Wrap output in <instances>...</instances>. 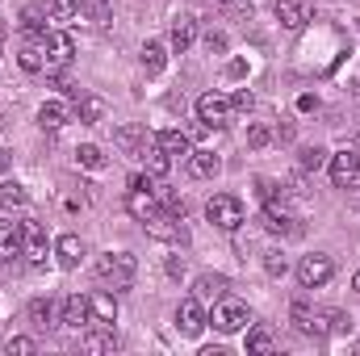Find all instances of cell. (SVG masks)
<instances>
[{
  "mask_svg": "<svg viewBox=\"0 0 360 356\" xmlns=\"http://www.w3.org/2000/svg\"><path fill=\"white\" fill-rule=\"evenodd\" d=\"M17 63H21V72H30V76L46 72V38H30V42L17 51Z\"/></svg>",
  "mask_w": 360,
  "mask_h": 356,
  "instance_id": "cell-14",
  "label": "cell"
},
{
  "mask_svg": "<svg viewBox=\"0 0 360 356\" xmlns=\"http://www.w3.org/2000/svg\"><path fill=\"white\" fill-rule=\"evenodd\" d=\"M222 293H226V276H218V272H201L193 281V298H201V302H218Z\"/></svg>",
  "mask_w": 360,
  "mask_h": 356,
  "instance_id": "cell-21",
  "label": "cell"
},
{
  "mask_svg": "<svg viewBox=\"0 0 360 356\" xmlns=\"http://www.w3.org/2000/svg\"><path fill=\"white\" fill-rule=\"evenodd\" d=\"M130 189H155V184H151V177L139 172V177H130Z\"/></svg>",
  "mask_w": 360,
  "mask_h": 356,
  "instance_id": "cell-43",
  "label": "cell"
},
{
  "mask_svg": "<svg viewBox=\"0 0 360 356\" xmlns=\"http://www.w3.org/2000/svg\"><path fill=\"white\" fill-rule=\"evenodd\" d=\"M96 276L105 285H113V289H130L134 276H139V256H130V252H105L96 260Z\"/></svg>",
  "mask_w": 360,
  "mask_h": 356,
  "instance_id": "cell-2",
  "label": "cell"
},
{
  "mask_svg": "<svg viewBox=\"0 0 360 356\" xmlns=\"http://www.w3.org/2000/svg\"><path fill=\"white\" fill-rule=\"evenodd\" d=\"M323 164H327V151H323V147H306V151H302V168H306V172H319Z\"/></svg>",
  "mask_w": 360,
  "mask_h": 356,
  "instance_id": "cell-37",
  "label": "cell"
},
{
  "mask_svg": "<svg viewBox=\"0 0 360 356\" xmlns=\"http://www.w3.org/2000/svg\"><path fill=\"white\" fill-rule=\"evenodd\" d=\"M218 168H222V164H218V155H214V151H193V155H188V172H193V177H214V172H218Z\"/></svg>",
  "mask_w": 360,
  "mask_h": 356,
  "instance_id": "cell-29",
  "label": "cell"
},
{
  "mask_svg": "<svg viewBox=\"0 0 360 356\" xmlns=\"http://www.w3.org/2000/svg\"><path fill=\"white\" fill-rule=\"evenodd\" d=\"M113 143L126 151V155H143V147H147V134H143V126H134V122H126V126H117V134H113Z\"/></svg>",
  "mask_w": 360,
  "mask_h": 356,
  "instance_id": "cell-19",
  "label": "cell"
},
{
  "mask_svg": "<svg viewBox=\"0 0 360 356\" xmlns=\"http://www.w3.org/2000/svg\"><path fill=\"white\" fill-rule=\"evenodd\" d=\"M25 201H30V193H25L17 180H4V184H0V205H4V210H21Z\"/></svg>",
  "mask_w": 360,
  "mask_h": 356,
  "instance_id": "cell-30",
  "label": "cell"
},
{
  "mask_svg": "<svg viewBox=\"0 0 360 356\" xmlns=\"http://www.w3.org/2000/svg\"><path fill=\"white\" fill-rule=\"evenodd\" d=\"M139 160H143V164H147V172H155V177H164V172L172 168V155H168V151H164L160 143H147Z\"/></svg>",
  "mask_w": 360,
  "mask_h": 356,
  "instance_id": "cell-27",
  "label": "cell"
},
{
  "mask_svg": "<svg viewBox=\"0 0 360 356\" xmlns=\"http://www.w3.org/2000/svg\"><path fill=\"white\" fill-rule=\"evenodd\" d=\"M13 252H21V222L0 218V256H13Z\"/></svg>",
  "mask_w": 360,
  "mask_h": 356,
  "instance_id": "cell-28",
  "label": "cell"
},
{
  "mask_svg": "<svg viewBox=\"0 0 360 356\" xmlns=\"http://www.w3.org/2000/svg\"><path fill=\"white\" fill-rule=\"evenodd\" d=\"M352 289H356V293H360V272H356V276H352Z\"/></svg>",
  "mask_w": 360,
  "mask_h": 356,
  "instance_id": "cell-46",
  "label": "cell"
},
{
  "mask_svg": "<svg viewBox=\"0 0 360 356\" xmlns=\"http://www.w3.org/2000/svg\"><path fill=\"white\" fill-rule=\"evenodd\" d=\"M272 348H276V340H272V331H269V327H252V331H248V352L269 356Z\"/></svg>",
  "mask_w": 360,
  "mask_h": 356,
  "instance_id": "cell-31",
  "label": "cell"
},
{
  "mask_svg": "<svg viewBox=\"0 0 360 356\" xmlns=\"http://www.w3.org/2000/svg\"><path fill=\"white\" fill-rule=\"evenodd\" d=\"M331 276H335L331 256H323V252H314V256H302V265H297V285H302V289H323Z\"/></svg>",
  "mask_w": 360,
  "mask_h": 356,
  "instance_id": "cell-8",
  "label": "cell"
},
{
  "mask_svg": "<svg viewBox=\"0 0 360 356\" xmlns=\"http://www.w3.org/2000/svg\"><path fill=\"white\" fill-rule=\"evenodd\" d=\"M155 143H160L172 160H188V155H193V143H188V134H180V130H164V134H155Z\"/></svg>",
  "mask_w": 360,
  "mask_h": 356,
  "instance_id": "cell-23",
  "label": "cell"
},
{
  "mask_svg": "<svg viewBox=\"0 0 360 356\" xmlns=\"http://www.w3.org/2000/svg\"><path fill=\"white\" fill-rule=\"evenodd\" d=\"M264 268H269V276H285V268H289V260H285L281 252H269V256H264Z\"/></svg>",
  "mask_w": 360,
  "mask_h": 356,
  "instance_id": "cell-40",
  "label": "cell"
},
{
  "mask_svg": "<svg viewBox=\"0 0 360 356\" xmlns=\"http://www.w3.org/2000/svg\"><path fill=\"white\" fill-rule=\"evenodd\" d=\"M126 210H130L139 222H147V218L160 210V193H155V189H130V193H126Z\"/></svg>",
  "mask_w": 360,
  "mask_h": 356,
  "instance_id": "cell-15",
  "label": "cell"
},
{
  "mask_svg": "<svg viewBox=\"0 0 360 356\" xmlns=\"http://www.w3.org/2000/svg\"><path fill=\"white\" fill-rule=\"evenodd\" d=\"M164 68H168V46L164 42H147L143 46V72L147 76H160Z\"/></svg>",
  "mask_w": 360,
  "mask_h": 356,
  "instance_id": "cell-26",
  "label": "cell"
},
{
  "mask_svg": "<svg viewBox=\"0 0 360 356\" xmlns=\"http://www.w3.org/2000/svg\"><path fill=\"white\" fill-rule=\"evenodd\" d=\"M252 323V310H248V302H239V298H218L214 302V310H210V327L214 331H222V336H235V331H243Z\"/></svg>",
  "mask_w": 360,
  "mask_h": 356,
  "instance_id": "cell-3",
  "label": "cell"
},
{
  "mask_svg": "<svg viewBox=\"0 0 360 356\" xmlns=\"http://www.w3.org/2000/svg\"><path fill=\"white\" fill-rule=\"evenodd\" d=\"M68 117H72V109H68L63 101H46V105L38 109V126H42V130H59V126H68Z\"/></svg>",
  "mask_w": 360,
  "mask_h": 356,
  "instance_id": "cell-22",
  "label": "cell"
},
{
  "mask_svg": "<svg viewBox=\"0 0 360 356\" xmlns=\"http://www.w3.org/2000/svg\"><path fill=\"white\" fill-rule=\"evenodd\" d=\"M327 168H331V184H335V189H360V151L356 147L335 151V155L327 160Z\"/></svg>",
  "mask_w": 360,
  "mask_h": 356,
  "instance_id": "cell-6",
  "label": "cell"
},
{
  "mask_svg": "<svg viewBox=\"0 0 360 356\" xmlns=\"http://www.w3.org/2000/svg\"><path fill=\"white\" fill-rule=\"evenodd\" d=\"M84 348H89V352H113V348H117V340H113V336H89V340H84Z\"/></svg>",
  "mask_w": 360,
  "mask_h": 356,
  "instance_id": "cell-39",
  "label": "cell"
},
{
  "mask_svg": "<svg viewBox=\"0 0 360 356\" xmlns=\"http://www.w3.org/2000/svg\"><path fill=\"white\" fill-rule=\"evenodd\" d=\"M289 319H293V327H297L302 336H314V340H323V336H331V331H348V327H352V319H348V314H340V310H323V306H310V302H293Z\"/></svg>",
  "mask_w": 360,
  "mask_h": 356,
  "instance_id": "cell-1",
  "label": "cell"
},
{
  "mask_svg": "<svg viewBox=\"0 0 360 356\" xmlns=\"http://www.w3.org/2000/svg\"><path fill=\"white\" fill-rule=\"evenodd\" d=\"M76 113H80V122H84V126H96V122L105 117V101H101V96H92V92H80V96H76Z\"/></svg>",
  "mask_w": 360,
  "mask_h": 356,
  "instance_id": "cell-25",
  "label": "cell"
},
{
  "mask_svg": "<svg viewBox=\"0 0 360 356\" xmlns=\"http://www.w3.org/2000/svg\"><path fill=\"white\" fill-rule=\"evenodd\" d=\"M310 17H314V4H310V0H276V21H281L289 34L306 30Z\"/></svg>",
  "mask_w": 360,
  "mask_h": 356,
  "instance_id": "cell-11",
  "label": "cell"
},
{
  "mask_svg": "<svg viewBox=\"0 0 360 356\" xmlns=\"http://www.w3.org/2000/svg\"><path fill=\"white\" fill-rule=\"evenodd\" d=\"M55 256H59L63 268H76L84 260V239H80V235H59V239H55Z\"/></svg>",
  "mask_w": 360,
  "mask_h": 356,
  "instance_id": "cell-20",
  "label": "cell"
},
{
  "mask_svg": "<svg viewBox=\"0 0 360 356\" xmlns=\"http://www.w3.org/2000/svg\"><path fill=\"white\" fill-rule=\"evenodd\" d=\"M143 227H147L151 239H164V243H184V239H188V231H184V214H172V210H155Z\"/></svg>",
  "mask_w": 360,
  "mask_h": 356,
  "instance_id": "cell-7",
  "label": "cell"
},
{
  "mask_svg": "<svg viewBox=\"0 0 360 356\" xmlns=\"http://www.w3.org/2000/svg\"><path fill=\"white\" fill-rule=\"evenodd\" d=\"M76 164H80V168H92V172H96V168H105V155H101V147L84 143V147L76 151Z\"/></svg>",
  "mask_w": 360,
  "mask_h": 356,
  "instance_id": "cell-34",
  "label": "cell"
},
{
  "mask_svg": "<svg viewBox=\"0 0 360 356\" xmlns=\"http://www.w3.org/2000/svg\"><path fill=\"white\" fill-rule=\"evenodd\" d=\"M89 314L96 327H113L117 323V298L113 293H89Z\"/></svg>",
  "mask_w": 360,
  "mask_h": 356,
  "instance_id": "cell-17",
  "label": "cell"
},
{
  "mask_svg": "<svg viewBox=\"0 0 360 356\" xmlns=\"http://www.w3.org/2000/svg\"><path fill=\"white\" fill-rule=\"evenodd\" d=\"M21 256L30 265H42L46 260V231L38 222H21Z\"/></svg>",
  "mask_w": 360,
  "mask_h": 356,
  "instance_id": "cell-13",
  "label": "cell"
},
{
  "mask_svg": "<svg viewBox=\"0 0 360 356\" xmlns=\"http://www.w3.org/2000/svg\"><path fill=\"white\" fill-rule=\"evenodd\" d=\"M46 17L72 21V17H80V0H46Z\"/></svg>",
  "mask_w": 360,
  "mask_h": 356,
  "instance_id": "cell-33",
  "label": "cell"
},
{
  "mask_svg": "<svg viewBox=\"0 0 360 356\" xmlns=\"http://www.w3.org/2000/svg\"><path fill=\"white\" fill-rule=\"evenodd\" d=\"M205 323H210V314L201 310V298H184V302L176 306V327L184 331V336H201Z\"/></svg>",
  "mask_w": 360,
  "mask_h": 356,
  "instance_id": "cell-12",
  "label": "cell"
},
{
  "mask_svg": "<svg viewBox=\"0 0 360 356\" xmlns=\"http://www.w3.org/2000/svg\"><path fill=\"white\" fill-rule=\"evenodd\" d=\"M231 105H235V109H243V113H248V109H252V105H256V96H252V92H248V89H239V92H235V96H231Z\"/></svg>",
  "mask_w": 360,
  "mask_h": 356,
  "instance_id": "cell-41",
  "label": "cell"
},
{
  "mask_svg": "<svg viewBox=\"0 0 360 356\" xmlns=\"http://www.w3.org/2000/svg\"><path fill=\"white\" fill-rule=\"evenodd\" d=\"M8 160H13V155H8V151H0V172L8 168Z\"/></svg>",
  "mask_w": 360,
  "mask_h": 356,
  "instance_id": "cell-45",
  "label": "cell"
},
{
  "mask_svg": "<svg viewBox=\"0 0 360 356\" xmlns=\"http://www.w3.org/2000/svg\"><path fill=\"white\" fill-rule=\"evenodd\" d=\"M269 143H272V130L264 122H252V126H248V147L260 151V147H269Z\"/></svg>",
  "mask_w": 360,
  "mask_h": 356,
  "instance_id": "cell-35",
  "label": "cell"
},
{
  "mask_svg": "<svg viewBox=\"0 0 360 356\" xmlns=\"http://www.w3.org/2000/svg\"><path fill=\"white\" fill-rule=\"evenodd\" d=\"M168 276H184V260L172 256V260H168Z\"/></svg>",
  "mask_w": 360,
  "mask_h": 356,
  "instance_id": "cell-44",
  "label": "cell"
},
{
  "mask_svg": "<svg viewBox=\"0 0 360 356\" xmlns=\"http://www.w3.org/2000/svg\"><path fill=\"white\" fill-rule=\"evenodd\" d=\"M352 147H356V151H360V134H356V143H352Z\"/></svg>",
  "mask_w": 360,
  "mask_h": 356,
  "instance_id": "cell-47",
  "label": "cell"
},
{
  "mask_svg": "<svg viewBox=\"0 0 360 356\" xmlns=\"http://www.w3.org/2000/svg\"><path fill=\"white\" fill-rule=\"evenodd\" d=\"M205 46L222 55V51H226V34H214V30H210V34H205Z\"/></svg>",
  "mask_w": 360,
  "mask_h": 356,
  "instance_id": "cell-42",
  "label": "cell"
},
{
  "mask_svg": "<svg viewBox=\"0 0 360 356\" xmlns=\"http://www.w3.org/2000/svg\"><path fill=\"white\" fill-rule=\"evenodd\" d=\"M0 126H4V122H0Z\"/></svg>",
  "mask_w": 360,
  "mask_h": 356,
  "instance_id": "cell-48",
  "label": "cell"
},
{
  "mask_svg": "<svg viewBox=\"0 0 360 356\" xmlns=\"http://www.w3.org/2000/svg\"><path fill=\"white\" fill-rule=\"evenodd\" d=\"M4 348H8V352H17V356H30V352H38V344H34L30 336H13V340H8Z\"/></svg>",
  "mask_w": 360,
  "mask_h": 356,
  "instance_id": "cell-38",
  "label": "cell"
},
{
  "mask_svg": "<svg viewBox=\"0 0 360 356\" xmlns=\"http://www.w3.org/2000/svg\"><path fill=\"white\" fill-rule=\"evenodd\" d=\"M264 227H269L272 235H285V239L302 235V218L285 205V197H269L264 201Z\"/></svg>",
  "mask_w": 360,
  "mask_h": 356,
  "instance_id": "cell-5",
  "label": "cell"
},
{
  "mask_svg": "<svg viewBox=\"0 0 360 356\" xmlns=\"http://www.w3.org/2000/svg\"><path fill=\"white\" fill-rule=\"evenodd\" d=\"M59 323H68V327H89L92 314H89V298H80V293H72V298H63V314H59Z\"/></svg>",
  "mask_w": 360,
  "mask_h": 356,
  "instance_id": "cell-18",
  "label": "cell"
},
{
  "mask_svg": "<svg viewBox=\"0 0 360 356\" xmlns=\"http://www.w3.org/2000/svg\"><path fill=\"white\" fill-rule=\"evenodd\" d=\"M231 113H235L231 96H222V92H205V96H197V117H201L210 130H222V126L231 122Z\"/></svg>",
  "mask_w": 360,
  "mask_h": 356,
  "instance_id": "cell-10",
  "label": "cell"
},
{
  "mask_svg": "<svg viewBox=\"0 0 360 356\" xmlns=\"http://www.w3.org/2000/svg\"><path fill=\"white\" fill-rule=\"evenodd\" d=\"M80 13H89L92 25H105V21H109V8H105V0H80Z\"/></svg>",
  "mask_w": 360,
  "mask_h": 356,
  "instance_id": "cell-36",
  "label": "cell"
},
{
  "mask_svg": "<svg viewBox=\"0 0 360 356\" xmlns=\"http://www.w3.org/2000/svg\"><path fill=\"white\" fill-rule=\"evenodd\" d=\"M25 314H30V323H34L38 331L55 327V302H51V298H34V302L25 306Z\"/></svg>",
  "mask_w": 360,
  "mask_h": 356,
  "instance_id": "cell-24",
  "label": "cell"
},
{
  "mask_svg": "<svg viewBox=\"0 0 360 356\" xmlns=\"http://www.w3.org/2000/svg\"><path fill=\"white\" fill-rule=\"evenodd\" d=\"M76 59V38L72 34H46V76L68 72Z\"/></svg>",
  "mask_w": 360,
  "mask_h": 356,
  "instance_id": "cell-9",
  "label": "cell"
},
{
  "mask_svg": "<svg viewBox=\"0 0 360 356\" xmlns=\"http://www.w3.org/2000/svg\"><path fill=\"white\" fill-rule=\"evenodd\" d=\"M193 42H197V17H193V13H176V17H172V51L184 55Z\"/></svg>",
  "mask_w": 360,
  "mask_h": 356,
  "instance_id": "cell-16",
  "label": "cell"
},
{
  "mask_svg": "<svg viewBox=\"0 0 360 356\" xmlns=\"http://www.w3.org/2000/svg\"><path fill=\"white\" fill-rule=\"evenodd\" d=\"M205 218H210L218 231H239L243 218H248V210H243V201H239L235 193H214V197L205 201Z\"/></svg>",
  "mask_w": 360,
  "mask_h": 356,
  "instance_id": "cell-4",
  "label": "cell"
},
{
  "mask_svg": "<svg viewBox=\"0 0 360 356\" xmlns=\"http://www.w3.org/2000/svg\"><path fill=\"white\" fill-rule=\"evenodd\" d=\"M21 30H25L30 38H46V21H42V8H34V4H30V8L21 13Z\"/></svg>",
  "mask_w": 360,
  "mask_h": 356,
  "instance_id": "cell-32",
  "label": "cell"
}]
</instances>
